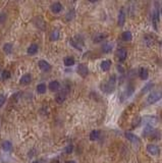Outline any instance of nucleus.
<instances>
[{
  "label": "nucleus",
  "mask_w": 162,
  "mask_h": 163,
  "mask_svg": "<svg viewBox=\"0 0 162 163\" xmlns=\"http://www.w3.org/2000/svg\"><path fill=\"white\" fill-rule=\"evenodd\" d=\"M115 84H116V77L113 75L109 77L107 83H104L103 85H101V90L103 92H105V93L110 94L115 90Z\"/></svg>",
  "instance_id": "obj_1"
},
{
  "label": "nucleus",
  "mask_w": 162,
  "mask_h": 163,
  "mask_svg": "<svg viewBox=\"0 0 162 163\" xmlns=\"http://www.w3.org/2000/svg\"><path fill=\"white\" fill-rule=\"evenodd\" d=\"M161 98H162V92L160 91L151 92L148 97H147V102H148V104H154L157 101H159Z\"/></svg>",
  "instance_id": "obj_2"
},
{
  "label": "nucleus",
  "mask_w": 162,
  "mask_h": 163,
  "mask_svg": "<svg viewBox=\"0 0 162 163\" xmlns=\"http://www.w3.org/2000/svg\"><path fill=\"white\" fill-rule=\"evenodd\" d=\"M146 148H147V151H148V153L150 154V155H152V156H157L158 154H159V152H160L159 147H158L157 145H155V144H148Z\"/></svg>",
  "instance_id": "obj_3"
},
{
  "label": "nucleus",
  "mask_w": 162,
  "mask_h": 163,
  "mask_svg": "<svg viewBox=\"0 0 162 163\" xmlns=\"http://www.w3.org/2000/svg\"><path fill=\"white\" fill-rule=\"evenodd\" d=\"M76 71L79 73L81 77H86L89 73V69H88V66L86 64H84V63H81V64L78 65V68H76Z\"/></svg>",
  "instance_id": "obj_4"
},
{
  "label": "nucleus",
  "mask_w": 162,
  "mask_h": 163,
  "mask_svg": "<svg viewBox=\"0 0 162 163\" xmlns=\"http://www.w3.org/2000/svg\"><path fill=\"white\" fill-rule=\"evenodd\" d=\"M66 96H67L66 90H62L61 92L57 93V94H56V96H55L56 103H58V104H62V103L65 101V99H66Z\"/></svg>",
  "instance_id": "obj_5"
},
{
  "label": "nucleus",
  "mask_w": 162,
  "mask_h": 163,
  "mask_svg": "<svg viewBox=\"0 0 162 163\" xmlns=\"http://www.w3.org/2000/svg\"><path fill=\"white\" fill-rule=\"evenodd\" d=\"M134 91H135L134 87H132V86L127 87V88L125 90V92H123V95H121V101L125 100V99H127V98H130L131 96L134 94Z\"/></svg>",
  "instance_id": "obj_6"
},
{
  "label": "nucleus",
  "mask_w": 162,
  "mask_h": 163,
  "mask_svg": "<svg viewBox=\"0 0 162 163\" xmlns=\"http://www.w3.org/2000/svg\"><path fill=\"white\" fill-rule=\"evenodd\" d=\"M38 65H39V67L41 70H43V71L47 72V71H50L51 69V65L49 62H47L46 60H40L39 62H38Z\"/></svg>",
  "instance_id": "obj_7"
},
{
  "label": "nucleus",
  "mask_w": 162,
  "mask_h": 163,
  "mask_svg": "<svg viewBox=\"0 0 162 163\" xmlns=\"http://www.w3.org/2000/svg\"><path fill=\"white\" fill-rule=\"evenodd\" d=\"M50 9H51V11L53 12V13L57 14V13H59V12L62 11L63 6H62V4H61L60 2H54L53 4L50 6Z\"/></svg>",
  "instance_id": "obj_8"
},
{
  "label": "nucleus",
  "mask_w": 162,
  "mask_h": 163,
  "mask_svg": "<svg viewBox=\"0 0 162 163\" xmlns=\"http://www.w3.org/2000/svg\"><path fill=\"white\" fill-rule=\"evenodd\" d=\"M38 51H39V46L37 44H31L27 49V52H28L29 55H35V54L38 53Z\"/></svg>",
  "instance_id": "obj_9"
},
{
  "label": "nucleus",
  "mask_w": 162,
  "mask_h": 163,
  "mask_svg": "<svg viewBox=\"0 0 162 163\" xmlns=\"http://www.w3.org/2000/svg\"><path fill=\"white\" fill-rule=\"evenodd\" d=\"M31 82H32V75H31L30 73H25V75H23V77H21V79H19V84L29 85Z\"/></svg>",
  "instance_id": "obj_10"
},
{
  "label": "nucleus",
  "mask_w": 162,
  "mask_h": 163,
  "mask_svg": "<svg viewBox=\"0 0 162 163\" xmlns=\"http://www.w3.org/2000/svg\"><path fill=\"white\" fill-rule=\"evenodd\" d=\"M60 88V83L58 81H52L49 83V90L52 92H56Z\"/></svg>",
  "instance_id": "obj_11"
},
{
  "label": "nucleus",
  "mask_w": 162,
  "mask_h": 163,
  "mask_svg": "<svg viewBox=\"0 0 162 163\" xmlns=\"http://www.w3.org/2000/svg\"><path fill=\"white\" fill-rule=\"evenodd\" d=\"M125 23V10L121 9L118 13V19H117V23L119 27H123Z\"/></svg>",
  "instance_id": "obj_12"
},
{
  "label": "nucleus",
  "mask_w": 162,
  "mask_h": 163,
  "mask_svg": "<svg viewBox=\"0 0 162 163\" xmlns=\"http://www.w3.org/2000/svg\"><path fill=\"white\" fill-rule=\"evenodd\" d=\"M127 50H125V48L118 49L117 57H118V59H119V60H120V61H125V59H127Z\"/></svg>",
  "instance_id": "obj_13"
},
{
  "label": "nucleus",
  "mask_w": 162,
  "mask_h": 163,
  "mask_svg": "<svg viewBox=\"0 0 162 163\" xmlns=\"http://www.w3.org/2000/svg\"><path fill=\"white\" fill-rule=\"evenodd\" d=\"M139 75H140V77H141L142 79L146 81V79H148V77H149V71H148V69H147V68H145V67L140 68V70H139Z\"/></svg>",
  "instance_id": "obj_14"
},
{
  "label": "nucleus",
  "mask_w": 162,
  "mask_h": 163,
  "mask_svg": "<svg viewBox=\"0 0 162 163\" xmlns=\"http://www.w3.org/2000/svg\"><path fill=\"white\" fill-rule=\"evenodd\" d=\"M125 138H127V140L130 141V142L132 143H139V138L137 137L136 135H134V134L132 133H125Z\"/></svg>",
  "instance_id": "obj_15"
},
{
  "label": "nucleus",
  "mask_w": 162,
  "mask_h": 163,
  "mask_svg": "<svg viewBox=\"0 0 162 163\" xmlns=\"http://www.w3.org/2000/svg\"><path fill=\"white\" fill-rule=\"evenodd\" d=\"M101 69L103 70V71H107V70L110 69V67H111V61L110 60H103L101 62Z\"/></svg>",
  "instance_id": "obj_16"
},
{
  "label": "nucleus",
  "mask_w": 162,
  "mask_h": 163,
  "mask_svg": "<svg viewBox=\"0 0 162 163\" xmlns=\"http://www.w3.org/2000/svg\"><path fill=\"white\" fill-rule=\"evenodd\" d=\"M59 37H60V32H59V30H53L51 32V34H50L51 41L55 42V41H57V40L59 39Z\"/></svg>",
  "instance_id": "obj_17"
},
{
  "label": "nucleus",
  "mask_w": 162,
  "mask_h": 163,
  "mask_svg": "<svg viewBox=\"0 0 162 163\" xmlns=\"http://www.w3.org/2000/svg\"><path fill=\"white\" fill-rule=\"evenodd\" d=\"M74 62H76V61H74V57H72V56H67V57L64 58V60H63V63H64V65L67 66V67L74 65Z\"/></svg>",
  "instance_id": "obj_18"
},
{
  "label": "nucleus",
  "mask_w": 162,
  "mask_h": 163,
  "mask_svg": "<svg viewBox=\"0 0 162 163\" xmlns=\"http://www.w3.org/2000/svg\"><path fill=\"white\" fill-rule=\"evenodd\" d=\"M121 38H123V40L125 41V42H130V41H132V39H133V35H132V33L131 32L125 31V32L123 33Z\"/></svg>",
  "instance_id": "obj_19"
},
{
  "label": "nucleus",
  "mask_w": 162,
  "mask_h": 163,
  "mask_svg": "<svg viewBox=\"0 0 162 163\" xmlns=\"http://www.w3.org/2000/svg\"><path fill=\"white\" fill-rule=\"evenodd\" d=\"M107 38L106 34H103V33H100V34H97V35L94 37V43H100L102 42L103 40H105Z\"/></svg>",
  "instance_id": "obj_20"
},
{
  "label": "nucleus",
  "mask_w": 162,
  "mask_h": 163,
  "mask_svg": "<svg viewBox=\"0 0 162 163\" xmlns=\"http://www.w3.org/2000/svg\"><path fill=\"white\" fill-rule=\"evenodd\" d=\"M2 149H3V151H5V152H8V151H10L11 150V148H12V144L9 142V141H4V142L2 143Z\"/></svg>",
  "instance_id": "obj_21"
},
{
  "label": "nucleus",
  "mask_w": 162,
  "mask_h": 163,
  "mask_svg": "<svg viewBox=\"0 0 162 163\" xmlns=\"http://www.w3.org/2000/svg\"><path fill=\"white\" fill-rule=\"evenodd\" d=\"M46 90H47V87H46V84L44 83H41L37 86V92L39 94H44L46 93Z\"/></svg>",
  "instance_id": "obj_22"
},
{
  "label": "nucleus",
  "mask_w": 162,
  "mask_h": 163,
  "mask_svg": "<svg viewBox=\"0 0 162 163\" xmlns=\"http://www.w3.org/2000/svg\"><path fill=\"white\" fill-rule=\"evenodd\" d=\"M12 48H13V46H12V44H10V43H5V44L3 45V51H4L6 54L11 53Z\"/></svg>",
  "instance_id": "obj_23"
},
{
  "label": "nucleus",
  "mask_w": 162,
  "mask_h": 163,
  "mask_svg": "<svg viewBox=\"0 0 162 163\" xmlns=\"http://www.w3.org/2000/svg\"><path fill=\"white\" fill-rule=\"evenodd\" d=\"M100 136V132L99 130H92L90 134V140L91 141H97L98 138Z\"/></svg>",
  "instance_id": "obj_24"
},
{
  "label": "nucleus",
  "mask_w": 162,
  "mask_h": 163,
  "mask_svg": "<svg viewBox=\"0 0 162 163\" xmlns=\"http://www.w3.org/2000/svg\"><path fill=\"white\" fill-rule=\"evenodd\" d=\"M111 50H112V44H110V43H105L102 46V51L104 52V53H109V52H111Z\"/></svg>",
  "instance_id": "obj_25"
},
{
  "label": "nucleus",
  "mask_w": 162,
  "mask_h": 163,
  "mask_svg": "<svg viewBox=\"0 0 162 163\" xmlns=\"http://www.w3.org/2000/svg\"><path fill=\"white\" fill-rule=\"evenodd\" d=\"M10 71L7 69H4L2 70V72H1V79H3V81H6V79H8L10 77Z\"/></svg>",
  "instance_id": "obj_26"
},
{
  "label": "nucleus",
  "mask_w": 162,
  "mask_h": 163,
  "mask_svg": "<svg viewBox=\"0 0 162 163\" xmlns=\"http://www.w3.org/2000/svg\"><path fill=\"white\" fill-rule=\"evenodd\" d=\"M153 87H154V84H152V83H149V84H147L146 86L142 89V93L144 94V93H147V92H151V90H152Z\"/></svg>",
  "instance_id": "obj_27"
},
{
  "label": "nucleus",
  "mask_w": 162,
  "mask_h": 163,
  "mask_svg": "<svg viewBox=\"0 0 162 163\" xmlns=\"http://www.w3.org/2000/svg\"><path fill=\"white\" fill-rule=\"evenodd\" d=\"M144 42L147 46H151L153 44V38L150 37V36H145L144 37Z\"/></svg>",
  "instance_id": "obj_28"
},
{
  "label": "nucleus",
  "mask_w": 162,
  "mask_h": 163,
  "mask_svg": "<svg viewBox=\"0 0 162 163\" xmlns=\"http://www.w3.org/2000/svg\"><path fill=\"white\" fill-rule=\"evenodd\" d=\"M152 19H153V23H154V27H155V29H157V23H158V11L156 10L155 12H154V15H153V17H152Z\"/></svg>",
  "instance_id": "obj_29"
},
{
  "label": "nucleus",
  "mask_w": 162,
  "mask_h": 163,
  "mask_svg": "<svg viewBox=\"0 0 162 163\" xmlns=\"http://www.w3.org/2000/svg\"><path fill=\"white\" fill-rule=\"evenodd\" d=\"M5 101H6V97L2 94H0V107H2L5 104Z\"/></svg>",
  "instance_id": "obj_30"
},
{
  "label": "nucleus",
  "mask_w": 162,
  "mask_h": 163,
  "mask_svg": "<svg viewBox=\"0 0 162 163\" xmlns=\"http://www.w3.org/2000/svg\"><path fill=\"white\" fill-rule=\"evenodd\" d=\"M72 150H74V146H72V145H68V146L65 148V153L70 154L72 152Z\"/></svg>",
  "instance_id": "obj_31"
},
{
  "label": "nucleus",
  "mask_w": 162,
  "mask_h": 163,
  "mask_svg": "<svg viewBox=\"0 0 162 163\" xmlns=\"http://www.w3.org/2000/svg\"><path fill=\"white\" fill-rule=\"evenodd\" d=\"M72 15H74V10H72V11H70V13H67V14H66V19H67V21H70V19H72V17H74Z\"/></svg>",
  "instance_id": "obj_32"
},
{
  "label": "nucleus",
  "mask_w": 162,
  "mask_h": 163,
  "mask_svg": "<svg viewBox=\"0 0 162 163\" xmlns=\"http://www.w3.org/2000/svg\"><path fill=\"white\" fill-rule=\"evenodd\" d=\"M6 19V14H0V23H3Z\"/></svg>",
  "instance_id": "obj_33"
},
{
  "label": "nucleus",
  "mask_w": 162,
  "mask_h": 163,
  "mask_svg": "<svg viewBox=\"0 0 162 163\" xmlns=\"http://www.w3.org/2000/svg\"><path fill=\"white\" fill-rule=\"evenodd\" d=\"M117 70L119 72H121V73H123V72H125V69L123 68V66H121V65H117Z\"/></svg>",
  "instance_id": "obj_34"
},
{
  "label": "nucleus",
  "mask_w": 162,
  "mask_h": 163,
  "mask_svg": "<svg viewBox=\"0 0 162 163\" xmlns=\"http://www.w3.org/2000/svg\"><path fill=\"white\" fill-rule=\"evenodd\" d=\"M89 2H92V3H95V2H97V1H99V0H88Z\"/></svg>",
  "instance_id": "obj_35"
},
{
  "label": "nucleus",
  "mask_w": 162,
  "mask_h": 163,
  "mask_svg": "<svg viewBox=\"0 0 162 163\" xmlns=\"http://www.w3.org/2000/svg\"><path fill=\"white\" fill-rule=\"evenodd\" d=\"M65 163H76V162H74V161H66Z\"/></svg>",
  "instance_id": "obj_36"
},
{
  "label": "nucleus",
  "mask_w": 162,
  "mask_h": 163,
  "mask_svg": "<svg viewBox=\"0 0 162 163\" xmlns=\"http://www.w3.org/2000/svg\"><path fill=\"white\" fill-rule=\"evenodd\" d=\"M33 163H39V162H38V161H34Z\"/></svg>",
  "instance_id": "obj_37"
},
{
  "label": "nucleus",
  "mask_w": 162,
  "mask_h": 163,
  "mask_svg": "<svg viewBox=\"0 0 162 163\" xmlns=\"http://www.w3.org/2000/svg\"><path fill=\"white\" fill-rule=\"evenodd\" d=\"M161 13H162V9H161Z\"/></svg>",
  "instance_id": "obj_38"
}]
</instances>
